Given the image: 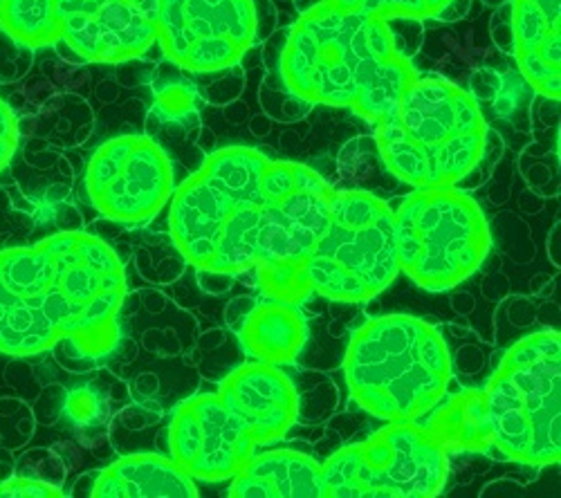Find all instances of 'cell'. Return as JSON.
Instances as JSON below:
<instances>
[{
	"instance_id": "obj_10",
	"label": "cell",
	"mask_w": 561,
	"mask_h": 498,
	"mask_svg": "<svg viewBox=\"0 0 561 498\" xmlns=\"http://www.w3.org/2000/svg\"><path fill=\"white\" fill-rule=\"evenodd\" d=\"M83 187L88 202L104 218L145 228L175 192L173 162L149 135H119L90 158Z\"/></svg>"
},
{
	"instance_id": "obj_11",
	"label": "cell",
	"mask_w": 561,
	"mask_h": 498,
	"mask_svg": "<svg viewBox=\"0 0 561 498\" xmlns=\"http://www.w3.org/2000/svg\"><path fill=\"white\" fill-rule=\"evenodd\" d=\"M158 45L190 74L239 66L256 38L254 0H158Z\"/></svg>"
},
{
	"instance_id": "obj_22",
	"label": "cell",
	"mask_w": 561,
	"mask_h": 498,
	"mask_svg": "<svg viewBox=\"0 0 561 498\" xmlns=\"http://www.w3.org/2000/svg\"><path fill=\"white\" fill-rule=\"evenodd\" d=\"M252 271L256 275L259 288L265 299L301 305L312 294V286L306 271V258L265 260L259 263Z\"/></svg>"
},
{
	"instance_id": "obj_1",
	"label": "cell",
	"mask_w": 561,
	"mask_h": 498,
	"mask_svg": "<svg viewBox=\"0 0 561 498\" xmlns=\"http://www.w3.org/2000/svg\"><path fill=\"white\" fill-rule=\"evenodd\" d=\"M333 196L306 164L225 147L173 192L169 232L198 271L239 277L265 260L308 258L329 228Z\"/></svg>"
},
{
	"instance_id": "obj_6",
	"label": "cell",
	"mask_w": 561,
	"mask_h": 498,
	"mask_svg": "<svg viewBox=\"0 0 561 498\" xmlns=\"http://www.w3.org/2000/svg\"><path fill=\"white\" fill-rule=\"evenodd\" d=\"M494 456L530 467L561 459V339L557 331L514 344L483 389Z\"/></svg>"
},
{
	"instance_id": "obj_12",
	"label": "cell",
	"mask_w": 561,
	"mask_h": 498,
	"mask_svg": "<svg viewBox=\"0 0 561 498\" xmlns=\"http://www.w3.org/2000/svg\"><path fill=\"white\" fill-rule=\"evenodd\" d=\"M167 438L169 459L203 483L231 480L256 451L218 393H201L180 402L171 414Z\"/></svg>"
},
{
	"instance_id": "obj_21",
	"label": "cell",
	"mask_w": 561,
	"mask_h": 498,
	"mask_svg": "<svg viewBox=\"0 0 561 498\" xmlns=\"http://www.w3.org/2000/svg\"><path fill=\"white\" fill-rule=\"evenodd\" d=\"M0 30L30 50L61 43L59 0H0Z\"/></svg>"
},
{
	"instance_id": "obj_25",
	"label": "cell",
	"mask_w": 561,
	"mask_h": 498,
	"mask_svg": "<svg viewBox=\"0 0 561 498\" xmlns=\"http://www.w3.org/2000/svg\"><path fill=\"white\" fill-rule=\"evenodd\" d=\"M0 496H38V498H59L64 496V491L59 489V485L45 483V480H36L30 476H14L0 483Z\"/></svg>"
},
{
	"instance_id": "obj_7",
	"label": "cell",
	"mask_w": 561,
	"mask_h": 498,
	"mask_svg": "<svg viewBox=\"0 0 561 498\" xmlns=\"http://www.w3.org/2000/svg\"><path fill=\"white\" fill-rule=\"evenodd\" d=\"M393 232L400 271L430 292L474 277L492 252L481 205L458 187L413 189L393 209Z\"/></svg>"
},
{
	"instance_id": "obj_17",
	"label": "cell",
	"mask_w": 561,
	"mask_h": 498,
	"mask_svg": "<svg viewBox=\"0 0 561 498\" xmlns=\"http://www.w3.org/2000/svg\"><path fill=\"white\" fill-rule=\"evenodd\" d=\"M98 498H192L196 480L184 474L169 456L128 454L108 465L92 483Z\"/></svg>"
},
{
	"instance_id": "obj_15",
	"label": "cell",
	"mask_w": 561,
	"mask_h": 498,
	"mask_svg": "<svg viewBox=\"0 0 561 498\" xmlns=\"http://www.w3.org/2000/svg\"><path fill=\"white\" fill-rule=\"evenodd\" d=\"M510 45L519 74L535 93L559 102L561 0H512Z\"/></svg>"
},
{
	"instance_id": "obj_8",
	"label": "cell",
	"mask_w": 561,
	"mask_h": 498,
	"mask_svg": "<svg viewBox=\"0 0 561 498\" xmlns=\"http://www.w3.org/2000/svg\"><path fill=\"white\" fill-rule=\"evenodd\" d=\"M312 294L340 303L376 299L400 275L393 207L366 189H335L329 228L306 258Z\"/></svg>"
},
{
	"instance_id": "obj_13",
	"label": "cell",
	"mask_w": 561,
	"mask_h": 498,
	"mask_svg": "<svg viewBox=\"0 0 561 498\" xmlns=\"http://www.w3.org/2000/svg\"><path fill=\"white\" fill-rule=\"evenodd\" d=\"M61 43L85 63H124L158 43V0H59Z\"/></svg>"
},
{
	"instance_id": "obj_23",
	"label": "cell",
	"mask_w": 561,
	"mask_h": 498,
	"mask_svg": "<svg viewBox=\"0 0 561 498\" xmlns=\"http://www.w3.org/2000/svg\"><path fill=\"white\" fill-rule=\"evenodd\" d=\"M64 416L79 436H98L111 416L106 393L95 384H81L66 393Z\"/></svg>"
},
{
	"instance_id": "obj_19",
	"label": "cell",
	"mask_w": 561,
	"mask_h": 498,
	"mask_svg": "<svg viewBox=\"0 0 561 498\" xmlns=\"http://www.w3.org/2000/svg\"><path fill=\"white\" fill-rule=\"evenodd\" d=\"M427 416L430 420L425 427L443 444L447 454L485 451V454L494 456L483 389H465L443 397Z\"/></svg>"
},
{
	"instance_id": "obj_2",
	"label": "cell",
	"mask_w": 561,
	"mask_h": 498,
	"mask_svg": "<svg viewBox=\"0 0 561 498\" xmlns=\"http://www.w3.org/2000/svg\"><path fill=\"white\" fill-rule=\"evenodd\" d=\"M126 290L117 252L81 230L0 250V352L68 350L64 367H95L122 341Z\"/></svg>"
},
{
	"instance_id": "obj_5",
	"label": "cell",
	"mask_w": 561,
	"mask_h": 498,
	"mask_svg": "<svg viewBox=\"0 0 561 498\" xmlns=\"http://www.w3.org/2000/svg\"><path fill=\"white\" fill-rule=\"evenodd\" d=\"M344 371L362 412L385 422H417L447 395L451 355L434 324L385 314L355 331Z\"/></svg>"
},
{
	"instance_id": "obj_4",
	"label": "cell",
	"mask_w": 561,
	"mask_h": 498,
	"mask_svg": "<svg viewBox=\"0 0 561 498\" xmlns=\"http://www.w3.org/2000/svg\"><path fill=\"white\" fill-rule=\"evenodd\" d=\"M385 169L411 189L458 187L485 160L490 128L470 90L417 74L373 138Z\"/></svg>"
},
{
	"instance_id": "obj_26",
	"label": "cell",
	"mask_w": 561,
	"mask_h": 498,
	"mask_svg": "<svg viewBox=\"0 0 561 498\" xmlns=\"http://www.w3.org/2000/svg\"><path fill=\"white\" fill-rule=\"evenodd\" d=\"M16 147H19V121L12 108L0 100V171L14 160Z\"/></svg>"
},
{
	"instance_id": "obj_24",
	"label": "cell",
	"mask_w": 561,
	"mask_h": 498,
	"mask_svg": "<svg viewBox=\"0 0 561 498\" xmlns=\"http://www.w3.org/2000/svg\"><path fill=\"white\" fill-rule=\"evenodd\" d=\"M331 3L385 21H430L440 19L454 0H331Z\"/></svg>"
},
{
	"instance_id": "obj_16",
	"label": "cell",
	"mask_w": 561,
	"mask_h": 498,
	"mask_svg": "<svg viewBox=\"0 0 561 498\" xmlns=\"http://www.w3.org/2000/svg\"><path fill=\"white\" fill-rule=\"evenodd\" d=\"M231 498H321V463L304 451L272 449L252 454L231 478Z\"/></svg>"
},
{
	"instance_id": "obj_18",
	"label": "cell",
	"mask_w": 561,
	"mask_h": 498,
	"mask_svg": "<svg viewBox=\"0 0 561 498\" xmlns=\"http://www.w3.org/2000/svg\"><path fill=\"white\" fill-rule=\"evenodd\" d=\"M239 337L248 355L267 364H293L308 339V324L299 305L263 299L248 308Z\"/></svg>"
},
{
	"instance_id": "obj_14",
	"label": "cell",
	"mask_w": 561,
	"mask_h": 498,
	"mask_svg": "<svg viewBox=\"0 0 561 498\" xmlns=\"http://www.w3.org/2000/svg\"><path fill=\"white\" fill-rule=\"evenodd\" d=\"M218 397L256 449L284 440L299 418V393L290 375L267 361L254 359L231 371Z\"/></svg>"
},
{
	"instance_id": "obj_20",
	"label": "cell",
	"mask_w": 561,
	"mask_h": 498,
	"mask_svg": "<svg viewBox=\"0 0 561 498\" xmlns=\"http://www.w3.org/2000/svg\"><path fill=\"white\" fill-rule=\"evenodd\" d=\"M173 138H186L201 128V95L196 83L171 61H164L153 77L151 121Z\"/></svg>"
},
{
	"instance_id": "obj_3",
	"label": "cell",
	"mask_w": 561,
	"mask_h": 498,
	"mask_svg": "<svg viewBox=\"0 0 561 498\" xmlns=\"http://www.w3.org/2000/svg\"><path fill=\"white\" fill-rule=\"evenodd\" d=\"M280 77L293 97L353 111L376 126L396 111L417 70L398 48L391 21L314 0L286 38Z\"/></svg>"
},
{
	"instance_id": "obj_9",
	"label": "cell",
	"mask_w": 561,
	"mask_h": 498,
	"mask_svg": "<svg viewBox=\"0 0 561 498\" xmlns=\"http://www.w3.org/2000/svg\"><path fill=\"white\" fill-rule=\"evenodd\" d=\"M449 478V454L425 425L389 422L321 463V498H432Z\"/></svg>"
}]
</instances>
